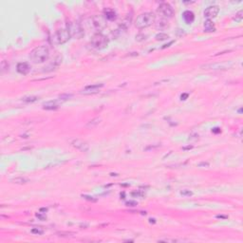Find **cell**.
<instances>
[{
	"mask_svg": "<svg viewBox=\"0 0 243 243\" xmlns=\"http://www.w3.org/2000/svg\"><path fill=\"white\" fill-rule=\"evenodd\" d=\"M243 18V12L242 11H239L236 14V17H235V20L236 22H240Z\"/></svg>",
	"mask_w": 243,
	"mask_h": 243,
	"instance_id": "cell-22",
	"label": "cell"
},
{
	"mask_svg": "<svg viewBox=\"0 0 243 243\" xmlns=\"http://www.w3.org/2000/svg\"><path fill=\"white\" fill-rule=\"evenodd\" d=\"M83 197H85V200H91V201H96L95 199H93V197H90V196H85V195H83Z\"/></svg>",
	"mask_w": 243,
	"mask_h": 243,
	"instance_id": "cell-25",
	"label": "cell"
},
{
	"mask_svg": "<svg viewBox=\"0 0 243 243\" xmlns=\"http://www.w3.org/2000/svg\"><path fill=\"white\" fill-rule=\"evenodd\" d=\"M73 147H75L76 149H78L82 152H88L89 150V145L85 141L79 140V139H76V140H73L72 142H71Z\"/></svg>",
	"mask_w": 243,
	"mask_h": 243,
	"instance_id": "cell-8",
	"label": "cell"
},
{
	"mask_svg": "<svg viewBox=\"0 0 243 243\" xmlns=\"http://www.w3.org/2000/svg\"><path fill=\"white\" fill-rule=\"evenodd\" d=\"M49 55V51L47 46H39L31 51L30 58L35 64H41L48 60Z\"/></svg>",
	"mask_w": 243,
	"mask_h": 243,
	"instance_id": "cell-1",
	"label": "cell"
},
{
	"mask_svg": "<svg viewBox=\"0 0 243 243\" xmlns=\"http://www.w3.org/2000/svg\"><path fill=\"white\" fill-rule=\"evenodd\" d=\"M28 182H29V179L26 178H23V177H17V178L11 179V182L16 183V184H24V183H27Z\"/></svg>",
	"mask_w": 243,
	"mask_h": 243,
	"instance_id": "cell-18",
	"label": "cell"
},
{
	"mask_svg": "<svg viewBox=\"0 0 243 243\" xmlns=\"http://www.w3.org/2000/svg\"><path fill=\"white\" fill-rule=\"evenodd\" d=\"M168 37H169L168 35L166 33H160L155 36L156 40H158V41H163V40L168 39Z\"/></svg>",
	"mask_w": 243,
	"mask_h": 243,
	"instance_id": "cell-20",
	"label": "cell"
},
{
	"mask_svg": "<svg viewBox=\"0 0 243 243\" xmlns=\"http://www.w3.org/2000/svg\"><path fill=\"white\" fill-rule=\"evenodd\" d=\"M159 12L163 14V16L167 17V18H170L172 17L174 14V10L173 8L171 7V5H169L168 3H161V5L159 6Z\"/></svg>",
	"mask_w": 243,
	"mask_h": 243,
	"instance_id": "cell-7",
	"label": "cell"
},
{
	"mask_svg": "<svg viewBox=\"0 0 243 243\" xmlns=\"http://www.w3.org/2000/svg\"><path fill=\"white\" fill-rule=\"evenodd\" d=\"M16 69L20 74L26 75L30 71V67L27 62H21V63H18V64H17Z\"/></svg>",
	"mask_w": 243,
	"mask_h": 243,
	"instance_id": "cell-12",
	"label": "cell"
},
{
	"mask_svg": "<svg viewBox=\"0 0 243 243\" xmlns=\"http://www.w3.org/2000/svg\"><path fill=\"white\" fill-rule=\"evenodd\" d=\"M209 163H205V161H202V163H199L197 164V166H199V167H209Z\"/></svg>",
	"mask_w": 243,
	"mask_h": 243,
	"instance_id": "cell-24",
	"label": "cell"
},
{
	"mask_svg": "<svg viewBox=\"0 0 243 243\" xmlns=\"http://www.w3.org/2000/svg\"><path fill=\"white\" fill-rule=\"evenodd\" d=\"M191 148H193V146H188V147H183V149H184V150H186V149H191Z\"/></svg>",
	"mask_w": 243,
	"mask_h": 243,
	"instance_id": "cell-31",
	"label": "cell"
},
{
	"mask_svg": "<svg viewBox=\"0 0 243 243\" xmlns=\"http://www.w3.org/2000/svg\"><path fill=\"white\" fill-rule=\"evenodd\" d=\"M219 12V7L218 6H209L208 8L204 11V16L207 19L211 20L212 18H215L216 16L218 15V13Z\"/></svg>",
	"mask_w": 243,
	"mask_h": 243,
	"instance_id": "cell-9",
	"label": "cell"
},
{
	"mask_svg": "<svg viewBox=\"0 0 243 243\" xmlns=\"http://www.w3.org/2000/svg\"><path fill=\"white\" fill-rule=\"evenodd\" d=\"M234 66L233 62H222V63H214V64H206L200 67L203 69H212V70H226L231 69Z\"/></svg>",
	"mask_w": 243,
	"mask_h": 243,
	"instance_id": "cell-5",
	"label": "cell"
},
{
	"mask_svg": "<svg viewBox=\"0 0 243 243\" xmlns=\"http://www.w3.org/2000/svg\"><path fill=\"white\" fill-rule=\"evenodd\" d=\"M105 15L106 18L108 20H114L116 18V12L113 10H109V9L105 10Z\"/></svg>",
	"mask_w": 243,
	"mask_h": 243,
	"instance_id": "cell-17",
	"label": "cell"
},
{
	"mask_svg": "<svg viewBox=\"0 0 243 243\" xmlns=\"http://www.w3.org/2000/svg\"><path fill=\"white\" fill-rule=\"evenodd\" d=\"M181 194L182 195V196H184V197H190V196H192L193 195V193L190 191V190H182V192H181Z\"/></svg>",
	"mask_w": 243,
	"mask_h": 243,
	"instance_id": "cell-23",
	"label": "cell"
},
{
	"mask_svg": "<svg viewBox=\"0 0 243 243\" xmlns=\"http://www.w3.org/2000/svg\"><path fill=\"white\" fill-rule=\"evenodd\" d=\"M182 17H183L184 21H185L187 24H191L195 20V14H194V12H191V11H185L184 12L183 14H182Z\"/></svg>",
	"mask_w": 243,
	"mask_h": 243,
	"instance_id": "cell-13",
	"label": "cell"
},
{
	"mask_svg": "<svg viewBox=\"0 0 243 243\" xmlns=\"http://www.w3.org/2000/svg\"><path fill=\"white\" fill-rule=\"evenodd\" d=\"M31 233L35 234V235H43L44 231L42 230L41 228H33L31 229Z\"/></svg>",
	"mask_w": 243,
	"mask_h": 243,
	"instance_id": "cell-21",
	"label": "cell"
},
{
	"mask_svg": "<svg viewBox=\"0 0 243 243\" xmlns=\"http://www.w3.org/2000/svg\"><path fill=\"white\" fill-rule=\"evenodd\" d=\"M91 46L96 49H103L106 48L108 45V39L101 33H97L92 36L90 41Z\"/></svg>",
	"mask_w": 243,
	"mask_h": 243,
	"instance_id": "cell-3",
	"label": "cell"
},
{
	"mask_svg": "<svg viewBox=\"0 0 243 243\" xmlns=\"http://www.w3.org/2000/svg\"><path fill=\"white\" fill-rule=\"evenodd\" d=\"M58 107H59V106H58L57 101H49L43 103V108L47 110H55Z\"/></svg>",
	"mask_w": 243,
	"mask_h": 243,
	"instance_id": "cell-14",
	"label": "cell"
},
{
	"mask_svg": "<svg viewBox=\"0 0 243 243\" xmlns=\"http://www.w3.org/2000/svg\"><path fill=\"white\" fill-rule=\"evenodd\" d=\"M155 22V14L151 12H143L142 14H140L136 21H135V26L137 27L138 29L142 30L148 28L149 26H151Z\"/></svg>",
	"mask_w": 243,
	"mask_h": 243,
	"instance_id": "cell-2",
	"label": "cell"
},
{
	"mask_svg": "<svg viewBox=\"0 0 243 243\" xmlns=\"http://www.w3.org/2000/svg\"><path fill=\"white\" fill-rule=\"evenodd\" d=\"M37 100H38V97L36 96H27L22 98V101H24L26 103H33V102H36Z\"/></svg>",
	"mask_w": 243,
	"mask_h": 243,
	"instance_id": "cell-19",
	"label": "cell"
},
{
	"mask_svg": "<svg viewBox=\"0 0 243 243\" xmlns=\"http://www.w3.org/2000/svg\"><path fill=\"white\" fill-rule=\"evenodd\" d=\"M36 217H37V218H39L41 219V220H44L45 218H46V217H43V216H41L40 214H36Z\"/></svg>",
	"mask_w": 243,
	"mask_h": 243,
	"instance_id": "cell-28",
	"label": "cell"
},
{
	"mask_svg": "<svg viewBox=\"0 0 243 243\" xmlns=\"http://www.w3.org/2000/svg\"><path fill=\"white\" fill-rule=\"evenodd\" d=\"M188 96H189L188 93H183V94H182L181 99H182V100H186V99L188 98Z\"/></svg>",
	"mask_w": 243,
	"mask_h": 243,
	"instance_id": "cell-27",
	"label": "cell"
},
{
	"mask_svg": "<svg viewBox=\"0 0 243 243\" xmlns=\"http://www.w3.org/2000/svg\"><path fill=\"white\" fill-rule=\"evenodd\" d=\"M103 88V84H96V85H88V87H85L81 93L83 94H94V93H97L99 92V90Z\"/></svg>",
	"mask_w": 243,
	"mask_h": 243,
	"instance_id": "cell-10",
	"label": "cell"
},
{
	"mask_svg": "<svg viewBox=\"0 0 243 243\" xmlns=\"http://www.w3.org/2000/svg\"><path fill=\"white\" fill-rule=\"evenodd\" d=\"M101 123V119L100 118H94L92 120H90L89 122H88V124H85V127L87 128H93V127H96L97 125Z\"/></svg>",
	"mask_w": 243,
	"mask_h": 243,
	"instance_id": "cell-16",
	"label": "cell"
},
{
	"mask_svg": "<svg viewBox=\"0 0 243 243\" xmlns=\"http://www.w3.org/2000/svg\"><path fill=\"white\" fill-rule=\"evenodd\" d=\"M173 43H174V41H171V42H170L169 44H166V45H164V46L163 47V48H167V47H169V46H170V45H171V44H173Z\"/></svg>",
	"mask_w": 243,
	"mask_h": 243,
	"instance_id": "cell-29",
	"label": "cell"
},
{
	"mask_svg": "<svg viewBox=\"0 0 243 243\" xmlns=\"http://www.w3.org/2000/svg\"><path fill=\"white\" fill-rule=\"evenodd\" d=\"M69 38H70V34L67 28L60 29L58 30L54 33V35L52 36V42L57 45H62L67 43L69 40Z\"/></svg>",
	"mask_w": 243,
	"mask_h": 243,
	"instance_id": "cell-4",
	"label": "cell"
},
{
	"mask_svg": "<svg viewBox=\"0 0 243 243\" xmlns=\"http://www.w3.org/2000/svg\"><path fill=\"white\" fill-rule=\"evenodd\" d=\"M67 28L69 31L70 37H74V38L79 39L84 35V30L82 28H81L80 24H78V23H75V22H73V23H69L67 25Z\"/></svg>",
	"mask_w": 243,
	"mask_h": 243,
	"instance_id": "cell-6",
	"label": "cell"
},
{
	"mask_svg": "<svg viewBox=\"0 0 243 243\" xmlns=\"http://www.w3.org/2000/svg\"><path fill=\"white\" fill-rule=\"evenodd\" d=\"M204 30L207 31V33H213V31L216 30V28H215V25L214 23L211 20L207 19L204 23Z\"/></svg>",
	"mask_w": 243,
	"mask_h": 243,
	"instance_id": "cell-15",
	"label": "cell"
},
{
	"mask_svg": "<svg viewBox=\"0 0 243 243\" xmlns=\"http://www.w3.org/2000/svg\"><path fill=\"white\" fill-rule=\"evenodd\" d=\"M137 204H138V203H137L136 201H127V206H136Z\"/></svg>",
	"mask_w": 243,
	"mask_h": 243,
	"instance_id": "cell-26",
	"label": "cell"
},
{
	"mask_svg": "<svg viewBox=\"0 0 243 243\" xmlns=\"http://www.w3.org/2000/svg\"><path fill=\"white\" fill-rule=\"evenodd\" d=\"M218 218H227L226 216H217Z\"/></svg>",
	"mask_w": 243,
	"mask_h": 243,
	"instance_id": "cell-30",
	"label": "cell"
},
{
	"mask_svg": "<svg viewBox=\"0 0 243 243\" xmlns=\"http://www.w3.org/2000/svg\"><path fill=\"white\" fill-rule=\"evenodd\" d=\"M92 21H93V25L96 27L97 29L99 30H102L103 28H105L106 25V18L102 15H97V16H94L92 18Z\"/></svg>",
	"mask_w": 243,
	"mask_h": 243,
	"instance_id": "cell-11",
	"label": "cell"
}]
</instances>
